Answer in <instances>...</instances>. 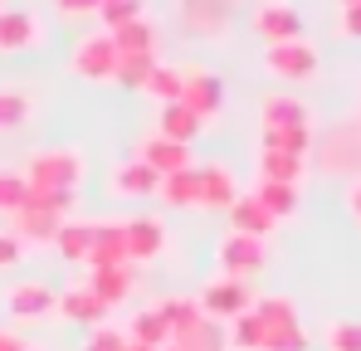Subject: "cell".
I'll return each mask as SVG.
<instances>
[{"mask_svg":"<svg viewBox=\"0 0 361 351\" xmlns=\"http://www.w3.org/2000/svg\"><path fill=\"white\" fill-rule=\"evenodd\" d=\"M347 210L357 215V225H361V180H352V190H347Z\"/></svg>","mask_w":361,"mask_h":351,"instance_id":"43","label":"cell"},{"mask_svg":"<svg viewBox=\"0 0 361 351\" xmlns=\"http://www.w3.org/2000/svg\"><path fill=\"white\" fill-rule=\"evenodd\" d=\"M157 312H161V317L171 322V332H180V327H190L195 317H205L195 297H161V302H157Z\"/></svg>","mask_w":361,"mask_h":351,"instance_id":"37","label":"cell"},{"mask_svg":"<svg viewBox=\"0 0 361 351\" xmlns=\"http://www.w3.org/2000/svg\"><path fill=\"white\" fill-rule=\"evenodd\" d=\"M157 68V54H118V68H113V83L122 88H137L142 93V83H147V73Z\"/></svg>","mask_w":361,"mask_h":351,"instance_id":"33","label":"cell"},{"mask_svg":"<svg viewBox=\"0 0 361 351\" xmlns=\"http://www.w3.org/2000/svg\"><path fill=\"white\" fill-rule=\"evenodd\" d=\"M322 347H327V351H361V322H357V317H337V322H327Z\"/></svg>","mask_w":361,"mask_h":351,"instance_id":"36","label":"cell"},{"mask_svg":"<svg viewBox=\"0 0 361 351\" xmlns=\"http://www.w3.org/2000/svg\"><path fill=\"white\" fill-rule=\"evenodd\" d=\"M73 73L78 78H88V83H113V68H118V44H113V35L108 30H98V35H83L78 44H73Z\"/></svg>","mask_w":361,"mask_h":351,"instance_id":"5","label":"cell"},{"mask_svg":"<svg viewBox=\"0 0 361 351\" xmlns=\"http://www.w3.org/2000/svg\"><path fill=\"white\" fill-rule=\"evenodd\" d=\"M108 264H127V234L113 220H93V254L88 269H108Z\"/></svg>","mask_w":361,"mask_h":351,"instance_id":"18","label":"cell"},{"mask_svg":"<svg viewBox=\"0 0 361 351\" xmlns=\"http://www.w3.org/2000/svg\"><path fill=\"white\" fill-rule=\"evenodd\" d=\"M180 103L200 117V122H210V117L220 113V103H225V83L210 68H190L185 83H180Z\"/></svg>","mask_w":361,"mask_h":351,"instance_id":"11","label":"cell"},{"mask_svg":"<svg viewBox=\"0 0 361 351\" xmlns=\"http://www.w3.org/2000/svg\"><path fill=\"white\" fill-rule=\"evenodd\" d=\"M307 156L293 152H259V180H279V185H302Z\"/></svg>","mask_w":361,"mask_h":351,"instance_id":"21","label":"cell"},{"mask_svg":"<svg viewBox=\"0 0 361 351\" xmlns=\"http://www.w3.org/2000/svg\"><path fill=\"white\" fill-rule=\"evenodd\" d=\"M83 351H127V337H122L118 327H93V337H88Z\"/></svg>","mask_w":361,"mask_h":351,"instance_id":"38","label":"cell"},{"mask_svg":"<svg viewBox=\"0 0 361 351\" xmlns=\"http://www.w3.org/2000/svg\"><path fill=\"white\" fill-rule=\"evenodd\" d=\"M195 171H200V210H230V205L240 200V180L230 176V166L205 161V166H195Z\"/></svg>","mask_w":361,"mask_h":351,"instance_id":"15","label":"cell"},{"mask_svg":"<svg viewBox=\"0 0 361 351\" xmlns=\"http://www.w3.org/2000/svg\"><path fill=\"white\" fill-rule=\"evenodd\" d=\"M337 30H342L347 39H361V5H342V10H337Z\"/></svg>","mask_w":361,"mask_h":351,"instance_id":"41","label":"cell"},{"mask_svg":"<svg viewBox=\"0 0 361 351\" xmlns=\"http://www.w3.org/2000/svg\"><path fill=\"white\" fill-rule=\"evenodd\" d=\"M127 342H137V347H166V342H171V322L157 312V302H152V307H142V312L132 317Z\"/></svg>","mask_w":361,"mask_h":351,"instance_id":"24","label":"cell"},{"mask_svg":"<svg viewBox=\"0 0 361 351\" xmlns=\"http://www.w3.org/2000/svg\"><path fill=\"white\" fill-rule=\"evenodd\" d=\"M127 234V264H152L166 254V225L152 220V215H137V220H122Z\"/></svg>","mask_w":361,"mask_h":351,"instance_id":"10","label":"cell"},{"mask_svg":"<svg viewBox=\"0 0 361 351\" xmlns=\"http://www.w3.org/2000/svg\"><path fill=\"white\" fill-rule=\"evenodd\" d=\"M317 49L307 44V39H283V44H269L264 49V68L274 73V78H283V83H312L317 78Z\"/></svg>","mask_w":361,"mask_h":351,"instance_id":"3","label":"cell"},{"mask_svg":"<svg viewBox=\"0 0 361 351\" xmlns=\"http://www.w3.org/2000/svg\"><path fill=\"white\" fill-rule=\"evenodd\" d=\"M200 127H205V122L190 113L185 103H166V108H161V127H157V132H161V137H171V142H180V147H190V142L200 137Z\"/></svg>","mask_w":361,"mask_h":351,"instance_id":"26","label":"cell"},{"mask_svg":"<svg viewBox=\"0 0 361 351\" xmlns=\"http://www.w3.org/2000/svg\"><path fill=\"white\" fill-rule=\"evenodd\" d=\"M54 249H59L68 264H88L93 254V225H78V220H63L54 234Z\"/></svg>","mask_w":361,"mask_h":351,"instance_id":"27","label":"cell"},{"mask_svg":"<svg viewBox=\"0 0 361 351\" xmlns=\"http://www.w3.org/2000/svg\"><path fill=\"white\" fill-rule=\"evenodd\" d=\"M157 185H161V176L152 166H142L137 156H127V161L113 166V190L122 200H147V195H157Z\"/></svg>","mask_w":361,"mask_h":351,"instance_id":"17","label":"cell"},{"mask_svg":"<svg viewBox=\"0 0 361 351\" xmlns=\"http://www.w3.org/2000/svg\"><path fill=\"white\" fill-rule=\"evenodd\" d=\"M30 200V180L20 171H0V220H10L15 210H25Z\"/></svg>","mask_w":361,"mask_h":351,"instance_id":"34","label":"cell"},{"mask_svg":"<svg viewBox=\"0 0 361 351\" xmlns=\"http://www.w3.org/2000/svg\"><path fill=\"white\" fill-rule=\"evenodd\" d=\"M254 322H259V351H307V332L298 322L293 297H254Z\"/></svg>","mask_w":361,"mask_h":351,"instance_id":"1","label":"cell"},{"mask_svg":"<svg viewBox=\"0 0 361 351\" xmlns=\"http://www.w3.org/2000/svg\"><path fill=\"white\" fill-rule=\"evenodd\" d=\"M249 195L269 210V220H274V225H279V220H293V215H298V205H302L298 185H279V180H259Z\"/></svg>","mask_w":361,"mask_h":351,"instance_id":"19","label":"cell"},{"mask_svg":"<svg viewBox=\"0 0 361 351\" xmlns=\"http://www.w3.org/2000/svg\"><path fill=\"white\" fill-rule=\"evenodd\" d=\"M180 15H185L190 30H225L230 0H180Z\"/></svg>","mask_w":361,"mask_h":351,"instance_id":"29","label":"cell"},{"mask_svg":"<svg viewBox=\"0 0 361 351\" xmlns=\"http://www.w3.org/2000/svg\"><path fill=\"white\" fill-rule=\"evenodd\" d=\"M215 264H220V273L225 278H254V273H264V264H269V249H264V239H249V234H225L220 239V249H215Z\"/></svg>","mask_w":361,"mask_h":351,"instance_id":"4","label":"cell"},{"mask_svg":"<svg viewBox=\"0 0 361 351\" xmlns=\"http://www.w3.org/2000/svg\"><path fill=\"white\" fill-rule=\"evenodd\" d=\"M88 288H93V297L113 312L118 302H127L132 297V288H137V273H132V264H108V269H88Z\"/></svg>","mask_w":361,"mask_h":351,"instance_id":"14","label":"cell"},{"mask_svg":"<svg viewBox=\"0 0 361 351\" xmlns=\"http://www.w3.org/2000/svg\"><path fill=\"white\" fill-rule=\"evenodd\" d=\"M195 302H200V312H205L210 322H235L240 312L254 307V288H249L244 278H215V283H205V292H200Z\"/></svg>","mask_w":361,"mask_h":351,"instance_id":"6","label":"cell"},{"mask_svg":"<svg viewBox=\"0 0 361 351\" xmlns=\"http://www.w3.org/2000/svg\"><path fill=\"white\" fill-rule=\"evenodd\" d=\"M20 259H25V244H20L15 234H0V273H10Z\"/></svg>","mask_w":361,"mask_h":351,"instance_id":"39","label":"cell"},{"mask_svg":"<svg viewBox=\"0 0 361 351\" xmlns=\"http://www.w3.org/2000/svg\"><path fill=\"white\" fill-rule=\"evenodd\" d=\"M127 351H161V347H137V342H127Z\"/></svg>","mask_w":361,"mask_h":351,"instance_id":"44","label":"cell"},{"mask_svg":"<svg viewBox=\"0 0 361 351\" xmlns=\"http://www.w3.org/2000/svg\"><path fill=\"white\" fill-rule=\"evenodd\" d=\"M180 83H185V73H180V68H171V63H157V68L147 73L142 93H147V98H157V103L166 108V103H180Z\"/></svg>","mask_w":361,"mask_h":351,"instance_id":"30","label":"cell"},{"mask_svg":"<svg viewBox=\"0 0 361 351\" xmlns=\"http://www.w3.org/2000/svg\"><path fill=\"white\" fill-rule=\"evenodd\" d=\"M54 317L73 322V327H103L108 307L93 297V288H88V283H68V288L59 292V307H54Z\"/></svg>","mask_w":361,"mask_h":351,"instance_id":"13","label":"cell"},{"mask_svg":"<svg viewBox=\"0 0 361 351\" xmlns=\"http://www.w3.org/2000/svg\"><path fill=\"white\" fill-rule=\"evenodd\" d=\"M54 307H59V292L49 283H15V288H5L10 322H44V317H54Z\"/></svg>","mask_w":361,"mask_h":351,"instance_id":"8","label":"cell"},{"mask_svg":"<svg viewBox=\"0 0 361 351\" xmlns=\"http://www.w3.org/2000/svg\"><path fill=\"white\" fill-rule=\"evenodd\" d=\"M171 347H176V351H225V332H220V322L195 317L190 327L171 332Z\"/></svg>","mask_w":361,"mask_h":351,"instance_id":"22","label":"cell"},{"mask_svg":"<svg viewBox=\"0 0 361 351\" xmlns=\"http://www.w3.org/2000/svg\"><path fill=\"white\" fill-rule=\"evenodd\" d=\"M113 44H118V54H157V30H152V20L142 15V20L113 30Z\"/></svg>","mask_w":361,"mask_h":351,"instance_id":"28","label":"cell"},{"mask_svg":"<svg viewBox=\"0 0 361 351\" xmlns=\"http://www.w3.org/2000/svg\"><path fill=\"white\" fill-rule=\"evenodd\" d=\"M30 117H35L30 93H20V88H0V132H20Z\"/></svg>","mask_w":361,"mask_h":351,"instance_id":"32","label":"cell"},{"mask_svg":"<svg viewBox=\"0 0 361 351\" xmlns=\"http://www.w3.org/2000/svg\"><path fill=\"white\" fill-rule=\"evenodd\" d=\"M254 30H259V39H269V44L302 39V15L288 5V0H259V10H254Z\"/></svg>","mask_w":361,"mask_h":351,"instance_id":"9","label":"cell"},{"mask_svg":"<svg viewBox=\"0 0 361 351\" xmlns=\"http://www.w3.org/2000/svg\"><path fill=\"white\" fill-rule=\"evenodd\" d=\"M147 15V5L142 0H98V20H103V30L113 35L118 25H132V20H142Z\"/></svg>","mask_w":361,"mask_h":351,"instance_id":"35","label":"cell"},{"mask_svg":"<svg viewBox=\"0 0 361 351\" xmlns=\"http://www.w3.org/2000/svg\"><path fill=\"white\" fill-rule=\"evenodd\" d=\"M259 117H264V127H307V103H298V98H288V93H269L264 98V108H259Z\"/></svg>","mask_w":361,"mask_h":351,"instance_id":"25","label":"cell"},{"mask_svg":"<svg viewBox=\"0 0 361 351\" xmlns=\"http://www.w3.org/2000/svg\"><path fill=\"white\" fill-rule=\"evenodd\" d=\"M137 161L152 166L157 176H176V171H185V166H195V161H190V147H180V142L161 137V132H152V137L137 147Z\"/></svg>","mask_w":361,"mask_h":351,"instance_id":"12","label":"cell"},{"mask_svg":"<svg viewBox=\"0 0 361 351\" xmlns=\"http://www.w3.org/2000/svg\"><path fill=\"white\" fill-rule=\"evenodd\" d=\"M337 5H361V0H337Z\"/></svg>","mask_w":361,"mask_h":351,"instance_id":"45","label":"cell"},{"mask_svg":"<svg viewBox=\"0 0 361 351\" xmlns=\"http://www.w3.org/2000/svg\"><path fill=\"white\" fill-rule=\"evenodd\" d=\"M63 20H83V15H98V0H49Z\"/></svg>","mask_w":361,"mask_h":351,"instance_id":"40","label":"cell"},{"mask_svg":"<svg viewBox=\"0 0 361 351\" xmlns=\"http://www.w3.org/2000/svg\"><path fill=\"white\" fill-rule=\"evenodd\" d=\"M161 351H176V347H171V342H166V347H161Z\"/></svg>","mask_w":361,"mask_h":351,"instance_id":"46","label":"cell"},{"mask_svg":"<svg viewBox=\"0 0 361 351\" xmlns=\"http://www.w3.org/2000/svg\"><path fill=\"white\" fill-rule=\"evenodd\" d=\"M59 225H63V215H59V210H49V205H39L35 195L25 200V210L10 215V234H15L25 249H44V244H54Z\"/></svg>","mask_w":361,"mask_h":351,"instance_id":"7","label":"cell"},{"mask_svg":"<svg viewBox=\"0 0 361 351\" xmlns=\"http://www.w3.org/2000/svg\"><path fill=\"white\" fill-rule=\"evenodd\" d=\"M161 205H171V210H195L200 205V171L195 166H185L176 176H161Z\"/></svg>","mask_w":361,"mask_h":351,"instance_id":"20","label":"cell"},{"mask_svg":"<svg viewBox=\"0 0 361 351\" xmlns=\"http://www.w3.org/2000/svg\"><path fill=\"white\" fill-rule=\"evenodd\" d=\"M230 225H235V234H249V239H264V234H274V220H269V210L254 200V195H240L230 210Z\"/></svg>","mask_w":361,"mask_h":351,"instance_id":"23","label":"cell"},{"mask_svg":"<svg viewBox=\"0 0 361 351\" xmlns=\"http://www.w3.org/2000/svg\"><path fill=\"white\" fill-rule=\"evenodd\" d=\"M25 347H30V342H25L15 327H0V351H25Z\"/></svg>","mask_w":361,"mask_h":351,"instance_id":"42","label":"cell"},{"mask_svg":"<svg viewBox=\"0 0 361 351\" xmlns=\"http://www.w3.org/2000/svg\"><path fill=\"white\" fill-rule=\"evenodd\" d=\"M307 147H312V127H264V152L307 156Z\"/></svg>","mask_w":361,"mask_h":351,"instance_id":"31","label":"cell"},{"mask_svg":"<svg viewBox=\"0 0 361 351\" xmlns=\"http://www.w3.org/2000/svg\"><path fill=\"white\" fill-rule=\"evenodd\" d=\"M20 176L30 180V190H78L88 176V161L68 147H49V152H35Z\"/></svg>","mask_w":361,"mask_h":351,"instance_id":"2","label":"cell"},{"mask_svg":"<svg viewBox=\"0 0 361 351\" xmlns=\"http://www.w3.org/2000/svg\"><path fill=\"white\" fill-rule=\"evenodd\" d=\"M39 39H44V30L30 10H0V54H25Z\"/></svg>","mask_w":361,"mask_h":351,"instance_id":"16","label":"cell"},{"mask_svg":"<svg viewBox=\"0 0 361 351\" xmlns=\"http://www.w3.org/2000/svg\"><path fill=\"white\" fill-rule=\"evenodd\" d=\"M25 351H39V347H25Z\"/></svg>","mask_w":361,"mask_h":351,"instance_id":"47","label":"cell"}]
</instances>
